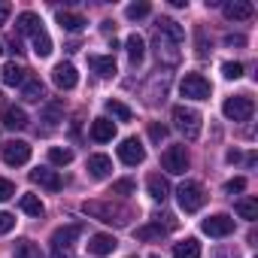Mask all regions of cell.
I'll use <instances>...</instances> for the list:
<instances>
[{
	"label": "cell",
	"mask_w": 258,
	"mask_h": 258,
	"mask_svg": "<svg viewBox=\"0 0 258 258\" xmlns=\"http://www.w3.org/2000/svg\"><path fill=\"white\" fill-rule=\"evenodd\" d=\"M4 124L13 127V131H19V127H28V112L22 106H7L4 109Z\"/></svg>",
	"instance_id": "cell-21"
},
{
	"label": "cell",
	"mask_w": 258,
	"mask_h": 258,
	"mask_svg": "<svg viewBox=\"0 0 258 258\" xmlns=\"http://www.w3.org/2000/svg\"><path fill=\"white\" fill-rule=\"evenodd\" d=\"M16 228V216L13 213H0V234H10Z\"/></svg>",
	"instance_id": "cell-38"
},
{
	"label": "cell",
	"mask_w": 258,
	"mask_h": 258,
	"mask_svg": "<svg viewBox=\"0 0 258 258\" xmlns=\"http://www.w3.org/2000/svg\"><path fill=\"white\" fill-rule=\"evenodd\" d=\"M46 118L55 124V118H58V106H49V109H46Z\"/></svg>",
	"instance_id": "cell-42"
},
{
	"label": "cell",
	"mask_w": 258,
	"mask_h": 258,
	"mask_svg": "<svg viewBox=\"0 0 258 258\" xmlns=\"http://www.w3.org/2000/svg\"><path fill=\"white\" fill-rule=\"evenodd\" d=\"M201 228H204V234H210V237H228V234L234 231V219H231L228 213H216V216H207V219L201 222Z\"/></svg>",
	"instance_id": "cell-7"
},
{
	"label": "cell",
	"mask_w": 258,
	"mask_h": 258,
	"mask_svg": "<svg viewBox=\"0 0 258 258\" xmlns=\"http://www.w3.org/2000/svg\"><path fill=\"white\" fill-rule=\"evenodd\" d=\"M88 67L97 73V76H103V79H109V76H115V58L109 55V58H103V55H88Z\"/></svg>",
	"instance_id": "cell-17"
},
{
	"label": "cell",
	"mask_w": 258,
	"mask_h": 258,
	"mask_svg": "<svg viewBox=\"0 0 258 258\" xmlns=\"http://www.w3.org/2000/svg\"><path fill=\"white\" fill-rule=\"evenodd\" d=\"M146 188H149V195H152L155 201H161V204L170 198V185H167V179H164L161 173H152V176L146 179Z\"/></svg>",
	"instance_id": "cell-19"
},
{
	"label": "cell",
	"mask_w": 258,
	"mask_h": 258,
	"mask_svg": "<svg viewBox=\"0 0 258 258\" xmlns=\"http://www.w3.org/2000/svg\"><path fill=\"white\" fill-rule=\"evenodd\" d=\"M222 13H225V19H231V22H246V19H252V4H246V0H231V4H225L222 7Z\"/></svg>",
	"instance_id": "cell-15"
},
{
	"label": "cell",
	"mask_w": 258,
	"mask_h": 258,
	"mask_svg": "<svg viewBox=\"0 0 258 258\" xmlns=\"http://www.w3.org/2000/svg\"><path fill=\"white\" fill-rule=\"evenodd\" d=\"M243 188H246V179H243V176H237V179L225 182V191H228V195H234V191H243Z\"/></svg>",
	"instance_id": "cell-40"
},
{
	"label": "cell",
	"mask_w": 258,
	"mask_h": 258,
	"mask_svg": "<svg viewBox=\"0 0 258 258\" xmlns=\"http://www.w3.org/2000/svg\"><path fill=\"white\" fill-rule=\"evenodd\" d=\"M222 73H225V79H240L243 76V64L228 61V64H222Z\"/></svg>",
	"instance_id": "cell-36"
},
{
	"label": "cell",
	"mask_w": 258,
	"mask_h": 258,
	"mask_svg": "<svg viewBox=\"0 0 258 258\" xmlns=\"http://www.w3.org/2000/svg\"><path fill=\"white\" fill-rule=\"evenodd\" d=\"M173 124L176 131L185 134V140H198L201 137V112L191 109V106H173Z\"/></svg>",
	"instance_id": "cell-1"
},
{
	"label": "cell",
	"mask_w": 258,
	"mask_h": 258,
	"mask_svg": "<svg viewBox=\"0 0 258 258\" xmlns=\"http://www.w3.org/2000/svg\"><path fill=\"white\" fill-rule=\"evenodd\" d=\"M88 173H91V179H106L109 173H112V158L109 155H88Z\"/></svg>",
	"instance_id": "cell-14"
},
{
	"label": "cell",
	"mask_w": 258,
	"mask_h": 258,
	"mask_svg": "<svg viewBox=\"0 0 258 258\" xmlns=\"http://www.w3.org/2000/svg\"><path fill=\"white\" fill-rule=\"evenodd\" d=\"M28 161H31V146H28L25 140H13V143L4 146V164L22 167V164H28Z\"/></svg>",
	"instance_id": "cell-9"
},
{
	"label": "cell",
	"mask_w": 258,
	"mask_h": 258,
	"mask_svg": "<svg viewBox=\"0 0 258 258\" xmlns=\"http://www.w3.org/2000/svg\"><path fill=\"white\" fill-rule=\"evenodd\" d=\"M0 55H4V46H0Z\"/></svg>",
	"instance_id": "cell-44"
},
{
	"label": "cell",
	"mask_w": 258,
	"mask_h": 258,
	"mask_svg": "<svg viewBox=\"0 0 258 258\" xmlns=\"http://www.w3.org/2000/svg\"><path fill=\"white\" fill-rule=\"evenodd\" d=\"M52 82L58 85V88H64V91H70V88H76V82H79V73H76V67L73 64H58L55 70H52Z\"/></svg>",
	"instance_id": "cell-10"
},
{
	"label": "cell",
	"mask_w": 258,
	"mask_h": 258,
	"mask_svg": "<svg viewBox=\"0 0 258 258\" xmlns=\"http://www.w3.org/2000/svg\"><path fill=\"white\" fill-rule=\"evenodd\" d=\"M118 158H121L127 167H137V164L146 161V149H143V143H140L137 137H127V140L118 146Z\"/></svg>",
	"instance_id": "cell-8"
},
{
	"label": "cell",
	"mask_w": 258,
	"mask_h": 258,
	"mask_svg": "<svg viewBox=\"0 0 258 258\" xmlns=\"http://www.w3.org/2000/svg\"><path fill=\"white\" fill-rule=\"evenodd\" d=\"M22 97L31 100V103H40V100L46 97V85H43L40 79H25V85H22Z\"/></svg>",
	"instance_id": "cell-26"
},
{
	"label": "cell",
	"mask_w": 258,
	"mask_h": 258,
	"mask_svg": "<svg viewBox=\"0 0 258 258\" xmlns=\"http://www.w3.org/2000/svg\"><path fill=\"white\" fill-rule=\"evenodd\" d=\"M173 258H201V243L195 237H185L182 243H173Z\"/></svg>",
	"instance_id": "cell-23"
},
{
	"label": "cell",
	"mask_w": 258,
	"mask_h": 258,
	"mask_svg": "<svg viewBox=\"0 0 258 258\" xmlns=\"http://www.w3.org/2000/svg\"><path fill=\"white\" fill-rule=\"evenodd\" d=\"M115 137V124L109 118H94L91 121V140L94 143H109Z\"/></svg>",
	"instance_id": "cell-16"
},
{
	"label": "cell",
	"mask_w": 258,
	"mask_h": 258,
	"mask_svg": "<svg viewBox=\"0 0 258 258\" xmlns=\"http://www.w3.org/2000/svg\"><path fill=\"white\" fill-rule=\"evenodd\" d=\"M225 43H228V46H243V43H246V40H243V37H228V40H225Z\"/></svg>",
	"instance_id": "cell-43"
},
{
	"label": "cell",
	"mask_w": 258,
	"mask_h": 258,
	"mask_svg": "<svg viewBox=\"0 0 258 258\" xmlns=\"http://www.w3.org/2000/svg\"><path fill=\"white\" fill-rule=\"evenodd\" d=\"M0 79H4V85L16 88V85H25V79H28V70H25V67H19V64L13 61V64H7L4 70H0Z\"/></svg>",
	"instance_id": "cell-18"
},
{
	"label": "cell",
	"mask_w": 258,
	"mask_h": 258,
	"mask_svg": "<svg viewBox=\"0 0 258 258\" xmlns=\"http://www.w3.org/2000/svg\"><path fill=\"white\" fill-rule=\"evenodd\" d=\"M222 112H225L231 121H249L252 112H255V103H252V97L237 94V97H228V100L222 103Z\"/></svg>",
	"instance_id": "cell-4"
},
{
	"label": "cell",
	"mask_w": 258,
	"mask_h": 258,
	"mask_svg": "<svg viewBox=\"0 0 258 258\" xmlns=\"http://www.w3.org/2000/svg\"><path fill=\"white\" fill-rule=\"evenodd\" d=\"M149 137H152L155 143H161V140L167 137V127H164V124H149Z\"/></svg>",
	"instance_id": "cell-39"
},
{
	"label": "cell",
	"mask_w": 258,
	"mask_h": 258,
	"mask_svg": "<svg viewBox=\"0 0 258 258\" xmlns=\"http://www.w3.org/2000/svg\"><path fill=\"white\" fill-rule=\"evenodd\" d=\"M58 25H61L64 31H70V34H79V31H82V28H85L88 22H85V19H82L79 13H70V10H61V13H58Z\"/></svg>",
	"instance_id": "cell-20"
},
{
	"label": "cell",
	"mask_w": 258,
	"mask_h": 258,
	"mask_svg": "<svg viewBox=\"0 0 258 258\" xmlns=\"http://www.w3.org/2000/svg\"><path fill=\"white\" fill-rule=\"evenodd\" d=\"M49 161L58 164V167H64V164L73 161V152H70V149H61V146H52V149H49Z\"/></svg>",
	"instance_id": "cell-34"
},
{
	"label": "cell",
	"mask_w": 258,
	"mask_h": 258,
	"mask_svg": "<svg viewBox=\"0 0 258 258\" xmlns=\"http://www.w3.org/2000/svg\"><path fill=\"white\" fill-rule=\"evenodd\" d=\"M134 191V179H118V182H112V191L109 195H118V198H127Z\"/></svg>",
	"instance_id": "cell-35"
},
{
	"label": "cell",
	"mask_w": 258,
	"mask_h": 258,
	"mask_svg": "<svg viewBox=\"0 0 258 258\" xmlns=\"http://www.w3.org/2000/svg\"><path fill=\"white\" fill-rule=\"evenodd\" d=\"M155 55H158V61L161 64H179V49H176V43L173 40H167V37H161L158 34V40H155Z\"/></svg>",
	"instance_id": "cell-13"
},
{
	"label": "cell",
	"mask_w": 258,
	"mask_h": 258,
	"mask_svg": "<svg viewBox=\"0 0 258 258\" xmlns=\"http://www.w3.org/2000/svg\"><path fill=\"white\" fill-rule=\"evenodd\" d=\"M10 198H16V185L10 179H0V204L10 201Z\"/></svg>",
	"instance_id": "cell-37"
},
{
	"label": "cell",
	"mask_w": 258,
	"mask_h": 258,
	"mask_svg": "<svg viewBox=\"0 0 258 258\" xmlns=\"http://www.w3.org/2000/svg\"><path fill=\"white\" fill-rule=\"evenodd\" d=\"M106 112H109V115H115L118 121H131V115H134V112H131V106H124L121 100H106Z\"/></svg>",
	"instance_id": "cell-31"
},
{
	"label": "cell",
	"mask_w": 258,
	"mask_h": 258,
	"mask_svg": "<svg viewBox=\"0 0 258 258\" xmlns=\"http://www.w3.org/2000/svg\"><path fill=\"white\" fill-rule=\"evenodd\" d=\"M149 258H158V255H149Z\"/></svg>",
	"instance_id": "cell-45"
},
{
	"label": "cell",
	"mask_w": 258,
	"mask_h": 258,
	"mask_svg": "<svg viewBox=\"0 0 258 258\" xmlns=\"http://www.w3.org/2000/svg\"><path fill=\"white\" fill-rule=\"evenodd\" d=\"M149 13H152V7L146 4V0H140V4H131V7H127V10H124V16H127V19H131V22H137V19H146Z\"/></svg>",
	"instance_id": "cell-33"
},
{
	"label": "cell",
	"mask_w": 258,
	"mask_h": 258,
	"mask_svg": "<svg viewBox=\"0 0 258 258\" xmlns=\"http://www.w3.org/2000/svg\"><path fill=\"white\" fill-rule=\"evenodd\" d=\"M158 34H161V37H167V40H173L176 46L185 40V31H182L173 19H158Z\"/></svg>",
	"instance_id": "cell-22"
},
{
	"label": "cell",
	"mask_w": 258,
	"mask_h": 258,
	"mask_svg": "<svg viewBox=\"0 0 258 258\" xmlns=\"http://www.w3.org/2000/svg\"><path fill=\"white\" fill-rule=\"evenodd\" d=\"M19 207H22V210H25L28 216H37V219H40V216L46 213V207H43V201H40L37 195H22V201H19Z\"/></svg>",
	"instance_id": "cell-28"
},
{
	"label": "cell",
	"mask_w": 258,
	"mask_h": 258,
	"mask_svg": "<svg viewBox=\"0 0 258 258\" xmlns=\"http://www.w3.org/2000/svg\"><path fill=\"white\" fill-rule=\"evenodd\" d=\"M16 28H19V34H34L37 28H43V22H40V16L37 13H22L19 19H16Z\"/></svg>",
	"instance_id": "cell-27"
},
{
	"label": "cell",
	"mask_w": 258,
	"mask_h": 258,
	"mask_svg": "<svg viewBox=\"0 0 258 258\" xmlns=\"http://www.w3.org/2000/svg\"><path fill=\"white\" fill-rule=\"evenodd\" d=\"M161 167H164L167 173H173V176L185 173V170H188V149H185V146H167V149L161 152Z\"/></svg>",
	"instance_id": "cell-6"
},
{
	"label": "cell",
	"mask_w": 258,
	"mask_h": 258,
	"mask_svg": "<svg viewBox=\"0 0 258 258\" xmlns=\"http://www.w3.org/2000/svg\"><path fill=\"white\" fill-rule=\"evenodd\" d=\"M31 40H34V52H37L40 58H49V55H52V37L46 34V28H37V31L31 34Z\"/></svg>",
	"instance_id": "cell-25"
},
{
	"label": "cell",
	"mask_w": 258,
	"mask_h": 258,
	"mask_svg": "<svg viewBox=\"0 0 258 258\" xmlns=\"http://www.w3.org/2000/svg\"><path fill=\"white\" fill-rule=\"evenodd\" d=\"M179 91H182V97L207 100V97H210V91H213V85H210V79H207V76H201V73H185V76H182V82H179Z\"/></svg>",
	"instance_id": "cell-3"
},
{
	"label": "cell",
	"mask_w": 258,
	"mask_h": 258,
	"mask_svg": "<svg viewBox=\"0 0 258 258\" xmlns=\"http://www.w3.org/2000/svg\"><path fill=\"white\" fill-rule=\"evenodd\" d=\"M124 49H127V58H131V64H140V61H143V55H146V43H143V37H140V34H131V37H127Z\"/></svg>",
	"instance_id": "cell-24"
},
{
	"label": "cell",
	"mask_w": 258,
	"mask_h": 258,
	"mask_svg": "<svg viewBox=\"0 0 258 258\" xmlns=\"http://www.w3.org/2000/svg\"><path fill=\"white\" fill-rule=\"evenodd\" d=\"M16 258H43V252H40L37 243L22 240V243H16Z\"/></svg>",
	"instance_id": "cell-32"
},
{
	"label": "cell",
	"mask_w": 258,
	"mask_h": 258,
	"mask_svg": "<svg viewBox=\"0 0 258 258\" xmlns=\"http://www.w3.org/2000/svg\"><path fill=\"white\" fill-rule=\"evenodd\" d=\"M79 234H82V225H79V222L58 228V231L52 234V252H55V258H70V252H73Z\"/></svg>",
	"instance_id": "cell-2"
},
{
	"label": "cell",
	"mask_w": 258,
	"mask_h": 258,
	"mask_svg": "<svg viewBox=\"0 0 258 258\" xmlns=\"http://www.w3.org/2000/svg\"><path fill=\"white\" fill-rule=\"evenodd\" d=\"M118 246V240L112 237V234H91V240H88V252L94 255V258H103V255H112V249Z\"/></svg>",
	"instance_id": "cell-12"
},
{
	"label": "cell",
	"mask_w": 258,
	"mask_h": 258,
	"mask_svg": "<svg viewBox=\"0 0 258 258\" xmlns=\"http://www.w3.org/2000/svg\"><path fill=\"white\" fill-rule=\"evenodd\" d=\"M237 216L240 219H249V222H255L258 219V201L255 198H243V201H237Z\"/></svg>",
	"instance_id": "cell-29"
},
{
	"label": "cell",
	"mask_w": 258,
	"mask_h": 258,
	"mask_svg": "<svg viewBox=\"0 0 258 258\" xmlns=\"http://www.w3.org/2000/svg\"><path fill=\"white\" fill-rule=\"evenodd\" d=\"M176 201H179V207H182L185 213H198V210L204 207L207 195H204V188H201L198 182H182V185L176 188Z\"/></svg>",
	"instance_id": "cell-5"
},
{
	"label": "cell",
	"mask_w": 258,
	"mask_h": 258,
	"mask_svg": "<svg viewBox=\"0 0 258 258\" xmlns=\"http://www.w3.org/2000/svg\"><path fill=\"white\" fill-rule=\"evenodd\" d=\"M10 13H13V7L7 4V0H0V28L7 25V19H10Z\"/></svg>",
	"instance_id": "cell-41"
},
{
	"label": "cell",
	"mask_w": 258,
	"mask_h": 258,
	"mask_svg": "<svg viewBox=\"0 0 258 258\" xmlns=\"http://www.w3.org/2000/svg\"><path fill=\"white\" fill-rule=\"evenodd\" d=\"M31 182H37L40 188H49V191H61V185H64V179L58 176V170H49V167L31 170Z\"/></svg>",
	"instance_id": "cell-11"
},
{
	"label": "cell",
	"mask_w": 258,
	"mask_h": 258,
	"mask_svg": "<svg viewBox=\"0 0 258 258\" xmlns=\"http://www.w3.org/2000/svg\"><path fill=\"white\" fill-rule=\"evenodd\" d=\"M167 231H170V228L161 225V222H158V225H146V228H137V240H161Z\"/></svg>",
	"instance_id": "cell-30"
}]
</instances>
